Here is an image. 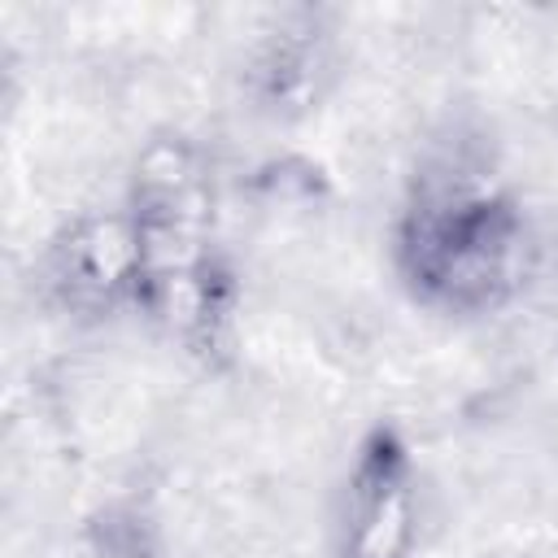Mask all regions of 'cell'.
Instances as JSON below:
<instances>
[{"mask_svg":"<svg viewBox=\"0 0 558 558\" xmlns=\"http://www.w3.org/2000/svg\"><path fill=\"white\" fill-rule=\"evenodd\" d=\"M140 257V314L166 323L201 362L235 340V270L214 235V179L183 135H157L135 161L122 201Z\"/></svg>","mask_w":558,"mask_h":558,"instance_id":"obj_1","label":"cell"},{"mask_svg":"<svg viewBox=\"0 0 558 558\" xmlns=\"http://www.w3.org/2000/svg\"><path fill=\"white\" fill-rule=\"evenodd\" d=\"M392 266L418 305L484 318L527 283L532 227L519 196L480 170L418 174L392 227Z\"/></svg>","mask_w":558,"mask_h":558,"instance_id":"obj_2","label":"cell"},{"mask_svg":"<svg viewBox=\"0 0 558 558\" xmlns=\"http://www.w3.org/2000/svg\"><path fill=\"white\" fill-rule=\"evenodd\" d=\"M418 471L405 432L371 423L353 449L336 506V558H414Z\"/></svg>","mask_w":558,"mask_h":558,"instance_id":"obj_3","label":"cell"},{"mask_svg":"<svg viewBox=\"0 0 558 558\" xmlns=\"http://www.w3.org/2000/svg\"><path fill=\"white\" fill-rule=\"evenodd\" d=\"M48 305L74 323L140 314V257L126 209H83L65 218L39 257Z\"/></svg>","mask_w":558,"mask_h":558,"instance_id":"obj_4","label":"cell"},{"mask_svg":"<svg viewBox=\"0 0 558 558\" xmlns=\"http://www.w3.org/2000/svg\"><path fill=\"white\" fill-rule=\"evenodd\" d=\"M336 83V31L318 9L279 13L244 61V96L270 122H292L318 109Z\"/></svg>","mask_w":558,"mask_h":558,"instance_id":"obj_5","label":"cell"},{"mask_svg":"<svg viewBox=\"0 0 558 558\" xmlns=\"http://www.w3.org/2000/svg\"><path fill=\"white\" fill-rule=\"evenodd\" d=\"M70 558H161V536L140 506H105L83 523Z\"/></svg>","mask_w":558,"mask_h":558,"instance_id":"obj_6","label":"cell"}]
</instances>
